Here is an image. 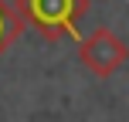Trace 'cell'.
Wrapping results in <instances>:
<instances>
[{"instance_id": "7a4b0ae2", "label": "cell", "mask_w": 129, "mask_h": 122, "mask_svg": "<svg viewBox=\"0 0 129 122\" xmlns=\"http://www.w3.org/2000/svg\"><path fill=\"white\" fill-rule=\"evenodd\" d=\"M85 10H88V0H17V14L31 20L48 41L68 34Z\"/></svg>"}, {"instance_id": "3957f363", "label": "cell", "mask_w": 129, "mask_h": 122, "mask_svg": "<svg viewBox=\"0 0 129 122\" xmlns=\"http://www.w3.org/2000/svg\"><path fill=\"white\" fill-rule=\"evenodd\" d=\"M24 31V17L17 14V7H7L4 0H0V54L10 48V41H17V34Z\"/></svg>"}, {"instance_id": "6da1fadb", "label": "cell", "mask_w": 129, "mask_h": 122, "mask_svg": "<svg viewBox=\"0 0 129 122\" xmlns=\"http://www.w3.org/2000/svg\"><path fill=\"white\" fill-rule=\"evenodd\" d=\"M78 61L95 78H112L129 61V44L112 27H95L88 37L78 41Z\"/></svg>"}]
</instances>
